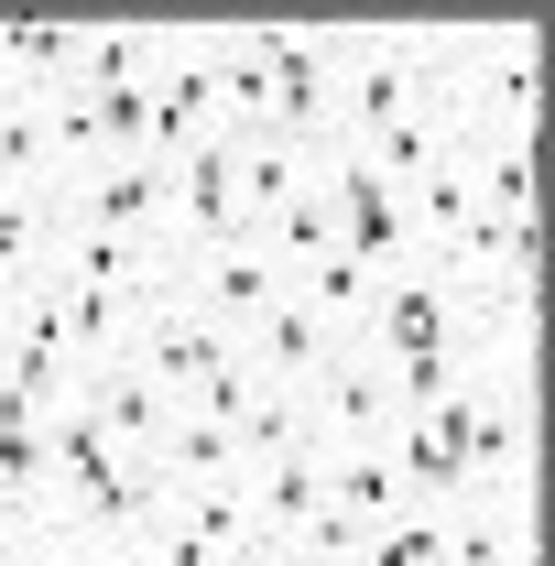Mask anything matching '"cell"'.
I'll use <instances>...</instances> for the list:
<instances>
[{
	"label": "cell",
	"instance_id": "cell-9",
	"mask_svg": "<svg viewBox=\"0 0 555 566\" xmlns=\"http://www.w3.org/2000/svg\"><path fill=\"white\" fill-rule=\"evenodd\" d=\"M229 349H240V338H229V327H208L186 294H153V305H142V338H132V370L153 381V392H175V403H186V392H197Z\"/></svg>",
	"mask_w": 555,
	"mask_h": 566
},
{
	"label": "cell",
	"instance_id": "cell-28",
	"mask_svg": "<svg viewBox=\"0 0 555 566\" xmlns=\"http://www.w3.org/2000/svg\"><path fill=\"white\" fill-rule=\"evenodd\" d=\"M11 87H22V76H11V33H0V98H11Z\"/></svg>",
	"mask_w": 555,
	"mask_h": 566
},
{
	"label": "cell",
	"instance_id": "cell-12",
	"mask_svg": "<svg viewBox=\"0 0 555 566\" xmlns=\"http://www.w3.org/2000/svg\"><path fill=\"white\" fill-rule=\"evenodd\" d=\"M316 458H327V501H338L359 534H381L392 512H415V501H404V469H392V447H381V436H338V447L316 436Z\"/></svg>",
	"mask_w": 555,
	"mask_h": 566
},
{
	"label": "cell",
	"instance_id": "cell-15",
	"mask_svg": "<svg viewBox=\"0 0 555 566\" xmlns=\"http://www.w3.org/2000/svg\"><path fill=\"white\" fill-rule=\"evenodd\" d=\"M153 66H164V22H76L66 87L76 98H109V87H153Z\"/></svg>",
	"mask_w": 555,
	"mask_h": 566
},
{
	"label": "cell",
	"instance_id": "cell-19",
	"mask_svg": "<svg viewBox=\"0 0 555 566\" xmlns=\"http://www.w3.org/2000/svg\"><path fill=\"white\" fill-rule=\"evenodd\" d=\"M447 566H534V512L523 501H447Z\"/></svg>",
	"mask_w": 555,
	"mask_h": 566
},
{
	"label": "cell",
	"instance_id": "cell-27",
	"mask_svg": "<svg viewBox=\"0 0 555 566\" xmlns=\"http://www.w3.org/2000/svg\"><path fill=\"white\" fill-rule=\"evenodd\" d=\"M251 566H316V556H294V545H251Z\"/></svg>",
	"mask_w": 555,
	"mask_h": 566
},
{
	"label": "cell",
	"instance_id": "cell-1",
	"mask_svg": "<svg viewBox=\"0 0 555 566\" xmlns=\"http://www.w3.org/2000/svg\"><path fill=\"white\" fill-rule=\"evenodd\" d=\"M436 109L458 142L534 132L545 109V22H436Z\"/></svg>",
	"mask_w": 555,
	"mask_h": 566
},
{
	"label": "cell",
	"instance_id": "cell-26",
	"mask_svg": "<svg viewBox=\"0 0 555 566\" xmlns=\"http://www.w3.org/2000/svg\"><path fill=\"white\" fill-rule=\"evenodd\" d=\"M0 566H44V545H33V523H0Z\"/></svg>",
	"mask_w": 555,
	"mask_h": 566
},
{
	"label": "cell",
	"instance_id": "cell-23",
	"mask_svg": "<svg viewBox=\"0 0 555 566\" xmlns=\"http://www.w3.org/2000/svg\"><path fill=\"white\" fill-rule=\"evenodd\" d=\"M283 294H294L305 316H327V327H348V338H359V316H370L381 273H370V262H348V251H327V262H305V273L283 283Z\"/></svg>",
	"mask_w": 555,
	"mask_h": 566
},
{
	"label": "cell",
	"instance_id": "cell-2",
	"mask_svg": "<svg viewBox=\"0 0 555 566\" xmlns=\"http://www.w3.org/2000/svg\"><path fill=\"white\" fill-rule=\"evenodd\" d=\"M436 120V22H338V142Z\"/></svg>",
	"mask_w": 555,
	"mask_h": 566
},
{
	"label": "cell",
	"instance_id": "cell-11",
	"mask_svg": "<svg viewBox=\"0 0 555 566\" xmlns=\"http://www.w3.org/2000/svg\"><path fill=\"white\" fill-rule=\"evenodd\" d=\"M305 197H327V153L294 132H251L240 142V208H251V229H273L283 208H305Z\"/></svg>",
	"mask_w": 555,
	"mask_h": 566
},
{
	"label": "cell",
	"instance_id": "cell-21",
	"mask_svg": "<svg viewBox=\"0 0 555 566\" xmlns=\"http://www.w3.org/2000/svg\"><path fill=\"white\" fill-rule=\"evenodd\" d=\"M55 273V197L44 186H0V294Z\"/></svg>",
	"mask_w": 555,
	"mask_h": 566
},
{
	"label": "cell",
	"instance_id": "cell-17",
	"mask_svg": "<svg viewBox=\"0 0 555 566\" xmlns=\"http://www.w3.org/2000/svg\"><path fill=\"white\" fill-rule=\"evenodd\" d=\"M153 480L164 491H240V436L218 415H197V403H175L164 447H153Z\"/></svg>",
	"mask_w": 555,
	"mask_h": 566
},
{
	"label": "cell",
	"instance_id": "cell-7",
	"mask_svg": "<svg viewBox=\"0 0 555 566\" xmlns=\"http://www.w3.org/2000/svg\"><path fill=\"white\" fill-rule=\"evenodd\" d=\"M359 349H381V359L469 349V294H458V283L436 273V262H404V273H381L370 316H359Z\"/></svg>",
	"mask_w": 555,
	"mask_h": 566
},
{
	"label": "cell",
	"instance_id": "cell-5",
	"mask_svg": "<svg viewBox=\"0 0 555 566\" xmlns=\"http://www.w3.org/2000/svg\"><path fill=\"white\" fill-rule=\"evenodd\" d=\"M164 186H175V218H164V251H218V240H251V208H240V132H208L186 153H164Z\"/></svg>",
	"mask_w": 555,
	"mask_h": 566
},
{
	"label": "cell",
	"instance_id": "cell-18",
	"mask_svg": "<svg viewBox=\"0 0 555 566\" xmlns=\"http://www.w3.org/2000/svg\"><path fill=\"white\" fill-rule=\"evenodd\" d=\"M55 294H66V327H76V370H121L153 294H132V283H55ZM164 294H175V283H164Z\"/></svg>",
	"mask_w": 555,
	"mask_h": 566
},
{
	"label": "cell",
	"instance_id": "cell-25",
	"mask_svg": "<svg viewBox=\"0 0 555 566\" xmlns=\"http://www.w3.org/2000/svg\"><path fill=\"white\" fill-rule=\"evenodd\" d=\"M359 545H370V534H359V523H348L338 501H327V512H316V523H305V534H294V556H316V566H359Z\"/></svg>",
	"mask_w": 555,
	"mask_h": 566
},
{
	"label": "cell",
	"instance_id": "cell-14",
	"mask_svg": "<svg viewBox=\"0 0 555 566\" xmlns=\"http://www.w3.org/2000/svg\"><path fill=\"white\" fill-rule=\"evenodd\" d=\"M208 76H218V132H273V76H262V22H208Z\"/></svg>",
	"mask_w": 555,
	"mask_h": 566
},
{
	"label": "cell",
	"instance_id": "cell-10",
	"mask_svg": "<svg viewBox=\"0 0 555 566\" xmlns=\"http://www.w3.org/2000/svg\"><path fill=\"white\" fill-rule=\"evenodd\" d=\"M240 349H251V370H262V381H283V392H316V381H327V370L348 359V327L305 316V305L283 294V305L262 316V327H251V338H240Z\"/></svg>",
	"mask_w": 555,
	"mask_h": 566
},
{
	"label": "cell",
	"instance_id": "cell-13",
	"mask_svg": "<svg viewBox=\"0 0 555 566\" xmlns=\"http://www.w3.org/2000/svg\"><path fill=\"white\" fill-rule=\"evenodd\" d=\"M76 403H87V424H98L121 458H153V447H164V424H175V392H153L132 359H121V370H87V381H76Z\"/></svg>",
	"mask_w": 555,
	"mask_h": 566
},
{
	"label": "cell",
	"instance_id": "cell-24",
	"mask_svg": "<svg viewBox=\"0 0 555 566\" xmlns=\"http://www.w3.org/2000/svg\"><path fill=\"white\" fill-rule=\"evenodd\" d=\"M251 240H262V262L294 283L305 262H327V251H338V208H327V197H305V208H283L273 229H251Z\"/></svg>",
	"mask_w": 555,
	"mask_h": 566
},
{
	"label": "cell",
	"instance_id": "cell-4",
	"mask_svg": "<svg viewBox=\"0 0 555 566\" xmlns=\"http://www.w3.org/2000/svg\"><path fill=\"white\" fill-rule=\"evenodd\" d=\"M327 208H338V251L348 262H370V273H404V262H425L415 240V197L370 164V153H327Z\"/></svg>",
	"mask_w": 555,
	"mask_h": 566
},
{
	"label": "cell",
	"instance_id": "cell-22",
	"mask_svg": "<svg viewBox=\"0 0 555 566\" xmlns=\"http://www.w3.org/2000/svg\"><path fill=\"white\" fill-rule=\"evenodd\" d=\"M55 512V447H44V415L0 424V523H44Z\"/></svg>",
	"mask_w": 555,
	"mask_h": 566
},
{
	"label": "cell",
	"instance_id": "cell-20",
	"mask_svg": "<svg viewBox=\"0 0 555 566\" xmlns=\"http://www.w3.org/2000/svg\"><path fill=\"white\" fill-rule=\"evenodd\" d=\"M458 164H469V197H480V218H534V132L458 142Z\"/></svg>",
	"mask_w": 555,
	"mask_h": 566
},
{
	"label": "cell",
	"instance_id": "cell-3",
	"mask_svg": "<svg viewBox=\"0 0 555 566\" xmlns=\"http://www.w3.org/2000/svg\"><path fill=\"white\" fill-rule=\"evenodd\" d=\"M262 76H273V132L338 153V22H262Z\"/></svg>",
	"mask_w": 555,
	"mask_h": 566
},
{
	"label": "cell",
	"instance_id": "cell-6",
	"mask_svg": "<svg viewBox=\"0 0 555 566\" xmlns=\"http://www.w3.org/2000/svg\"><path fill=\"white\" fill-rule=\"evenodd\" d=\"M55 218L66 229H109V240H153L164 251V218H175V186H164V153H121V164H76L55 186Z\"/></svg>",
	"mask_w": 555,
	"mask_h": 566
},
{
	"label": "cell",
	"instance_id": "cell-8",
	"mask_svg": "<svg viewBox=\"0 0 555 566\" xmlns=\"http://www.w3.org/2000/svg\"><path fill=\"white\" fill-rule=\"evenodd\" d=\"M175 294H186L208 327L251 338V327L283 305V273L262 262V240H218V251H186V262H175Z\"/></svg>",
	"mask_w": 555,
	"mask_h": 566
},
{
	"label": "cell",
	"instance_id": "cell-16",
	"mask_svg": "<svg viewBox=\"0 0 555 566\" xmlns=\"http://www.w3.org/2000/svg\"><path fill=\"white\" fill-rule=\"evenodd\" d=\"M240 501H251V534H262V545H294V534L327 512V458L294 447V458H273V469H251Z\"/></svg>",
	"mask_w": 555,
	"mask_h": 566
}]
</instances>
